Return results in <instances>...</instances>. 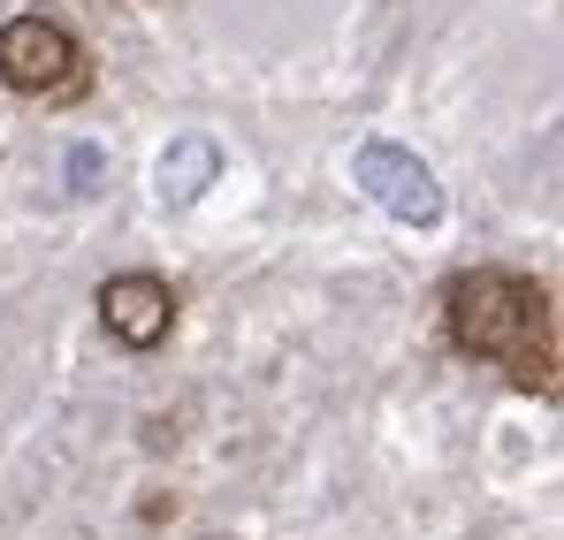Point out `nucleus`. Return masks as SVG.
<instances>
[{
	"label": "nucleus",
	"mask_w": 564,
	"mask_h": 540,
	"mask_svg": "<svg viewBox=\"0 0 564 540\" xmlns=\"http://www.w3.org/2000/svg\"><path fill=\"white\" fill-rule=\"evenodd\" d=\"M443 343L466 365H496L511 388L557 404V297L511 267H466L443 289Z\"/></svg>",
	"instance_id": "f257e3e1"
},
{
	"label": "nucleus",
	"mask_w": 564,
	"mask_h": 540,
	"mask_svg": "<svg viewBox=\"0 0 564 540\" xmlns=\"http://www.w3.org/2000/svg\"><path fill=\"white\" fill-rule=\"evenodd\" d=\"M0 91L15 99H39V107H69L93 91V62H85V38L54 15H8L0 23Z\"/></svg>",
	"instance_id": "f03ea898"
},
{
	"label": "nucleus",
	"mask_w": 564,
	"mask_h": 540,
	"mask_svg": "<svg viewBox=\"0 0 564 540\" xmlns=\"http://www.w3.org/2000/svg\"><path fill=\"white\" fill-rule=\"evenodd\" d=\"M99 328L122 343V351H161L169 335H176V289L161 282V274H107L99 282Z\"/></svg>",
	"instance_id": "7ed1b4c3"
},
{
	"label": "nucleus",
	"mask_w": 564,
	"mask_h": 540,
	"mask_svg": "<svg viewBox=\"0 0 564 540\" xmlns=\"http://www.w3.org/2000/svg\"><path fill=\"white\" fill-rule=\"evenodd\" d=\"M359 176L375 183V198L397 213V221H435V213H443L435 176H427L420 161H404L397 145H367V153H359Z\"/></svg>",
	"instance_id": "20e7f679"
}]
</instances>
